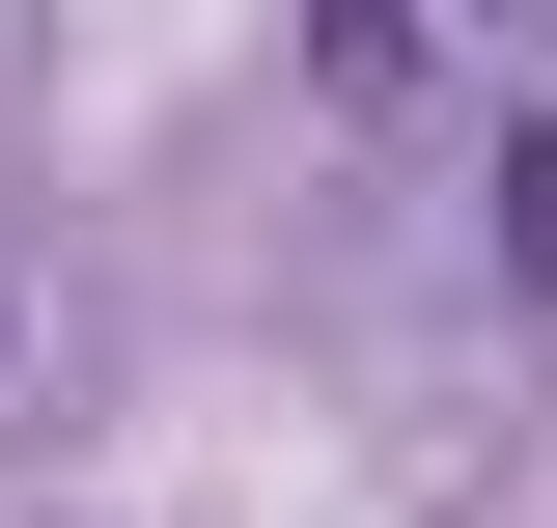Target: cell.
<instances>
[{"instance_id":"2","label":"cell","mask_w":557,"mask_h":528,"mask_svg":"<svg viewBox=\"0 0 557 528\" xmlns=\"http://www.w3.org/2000/svg\"><path fill=\"white\" fill-rule=\"evenodd\" d=\"M28 362H57V334H28V278H0V417H28Z\"/></svg>"},{"instance_id":"1","label":"cell","mask_w":557,"mask_h":528,"mask_svg":"<svg viewBox=\"0 0 557 528\" xmlns=\"http://www.w3.org/2000/svg\"><path fill=\"white\" fill-rule=\"evenodd\" d=\"M502 278H557V139H502Z\"/></svg>"}]
</instances>
